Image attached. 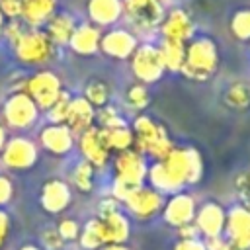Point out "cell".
<instances>
[{"mask_svg": "<svg viewBox=\"0 0 250 250\" xmlns=\"http://www.w3.org/2000/svg\"><path fill=\"white\" fill-rule=\"evenodd\" d=\"M6 141H8V133H6V127L0 123V152H2V148L6 145Z\"/></svg>", "mask_w": 250, "mask_h": 250, "instance_id": "f6af8a7d", "label": "cell"}, {"mask_svg": "<svg viewBox=\"0 0 250 250\" xmlns=\"http://www.w3.org/2000/svg\"><path fill=\"white\" fill-rule=\"evenodd\" d=\"M18 250H43V248H41V246H37V244H31V242H27V244L20 246Z\"/></svg>", "mask_w": 250, "mask_h": 250, "instance_id": "bcb514c9", "label": "cell"}, {"mask_svg": "<svg viewBox=\"0 0 250 250\" xmlns=\"http://www.w3.org/2000/svg\"><path fill=\"white\" fill-rule=\"evenodd\" d=\"M104 133H105V141H107L109 150H115V154L129 150L135 145V137H133V131L129 125L115 127V129H104Z\"/></svg>", "mask_w": 250, "mask_h": 250, "instance_id": "4316f807", "label": "cell"}, {"mask_svg": "<svg viewBox=\"0 0 250 250\" xmlns=\"http://www.w3.org/2000/svg\"><path fill=\"white\" fill-rule=\"evenodd\" d=\"M70 94L66 90L61 92V96L57 98V102L47 109V117H49V123H55V125H64L66 121V113H68V105H70Z\"/></svg>", "mask_w": 250, "mask_h": 250, "instance_id": "1f68e13d", "label": "cell"}, {"mask_svg": "<svg viewBox=\"0 0 250 250\" xmlns=\"http://www.w3.org/2000/svg\"><path fill=\"white\" fill-rule=\"evenodd\" d=\"M225 102L234 109H244L250 105V90L244 84H232L225 92Z\"/></svg>", "mask_w": 250, "mask_h": 250, "instance_id": "836d02e7", "label": "cell"}, {"mask_svg": "<svg viewBox=\"0 0 250 250\" xmlns=\"http://www.w3.org/2000/svg\"><path fill=\"white\" fill-rule=\"evenodd\" d=\"M25 92L29 94V98L35 102V105L39 107V111H47L57 98L62 92V82L61 78L51 72V70H39L33 76L27 78L25 82Z\"/></svg>", "mask_w": 250, "mask_h": 250, "instance_id": "30bf717a", "label": "cell"}, {"mask_svg": "<svg viewBox=\"0 0 250 250\" xmlns=\"http://www.w3.org/2000/svg\"><path fill=\"white\" fill-rule=\"evenodd\" d=\"M57 230L61 234V238L64 242H72V240H78V234H80V225L74 221V219H62L59 225H57Z\"/></svg>", "mask_w": 250, "mask_h": 250, "instance_id": "8d00e7d4", "label": "cell"}, {"mask_svg": "<svg viewBox=\"0 0 250 250\" xmlns=\"http://www.w3.org/2000/svg\"><path fill=\"white\" fill-rule=\"evenodd\" d=\"M37 156H39L37 145L29 137H23V135L8 137L0 152L2 164L10 170H29L35 166Z\"/></svg>", "mask_w": 250, "mask_h": 250, "instance_id": "9c48e42d", "label": "cell"}, {"mask_svg": "<svg viewBox=\"0 0 250 250\" xmlns=\"http://www.w3.org/2000/svg\"><path fill=\"white\" fill-rule=\"evenodd\" d=\"M172 250H207V244L201 238H180Z\"/></svg>", "mask_w": 250, "mask_h": 250, "instance_id": "60d3db41", "label": "cell"}, {"mask_svg": "<svg viewBox=\"0 0 250 250\" xmlns=\"http://www.w3.org/2000/svg\"><path fill=\"white\" fill-rule=\"evenodd\" d=\"M37 117H39V107L25 90H16L6 98L2 105V119L10 129L25 131L37 121Z\"/></svg>", "mask_w": 250, "mask_h": 250, "instance_id": "52a82bcc", "label": "cell"}, {"mask_svg": "<svg viewBox=\"0 0 250 250\" xmlns=\"http://www.w3.org/2000/svg\"><path fill=\"white\" fill-rule=\"evenodd\" d=\"M137 47H139L137 35L125 27H111L105 33H102L100 51L111 59H119V61L131 59Z\"/></svg>", "mask_w": 250, "mask_h": 250, "instance_id": "2e32d148", "label": "cell"}, {"mask_svg": "<svg viewBox=\"0 0 250 250\" xmlns=\"http://www.w3.org/2000/svg\"><path fill=\"white\" fill-rule=\"evenodd\" d=\"M131 236V223L119 209L105 215H96L80 227L78 242L84 250H100L105 244H125Z\"/></svg>", "mask_w": 250, "mask_h": 250, "instance_id": "7a4b0ae2", "label": "cell"}, {"mask_svg": "<svg viewBox=\"0 0 250 250\" xmlns=\"http://www.w3.org/2000/svg\"><path fill=\"white\" fill-rule=\"evenodd\" d=\"M74 29H76V20L66 12H55L45 23V33L55 47L68 45Z\"/></svg>", "mask_w": 250, "mask_h": 250, "instance_id": "d4e9b609", "label": "cell"}, {"mask_svg": "<svg viewBox=\"0 0 250 250\" xmlns=\"http://www.w3.org/2000/svg\"><path fill=\"white\" fill-rule=\"evenodd\" d=\"M88 18L90 23L102 27H109L117 23L123 16V0H88Z\"/></svg>", "mask_w": 250, "mask_h": 250, "instance_id": "603a6c76", "label": "cell"}, {"mask_svg": "<svg viewBox=\"0 0 250 250\" xmlns=\"http://www.w3.org/2000/svg\"><path fill=\"white\" fill-rule=\"evenodd\" d=\"M72 186L78 191H90L94 188V166L86 160H80L72 168Z\"/></svg>", "mask_w": 250, "mask_h": 250, "instance_id": "f1b7e54d", "label": "cell"}, {"mask_svg": "<svg viewBox=\"0 0 250 250\" xmlns=\"http://www.w3.org/2000/svg\"><path fill=\"white\" fill-rule=\"evenodd\" d=\"M123 16L137 29H154L164 18L160 0H123Z\"/></svg>", "mask_w": 250, "mask_h": 250, "instance_id": "8fae6325", "label": "cell"}, {"mask_svg": "<svg viewBox=\"0 0 250 250\" xmlns=\"http://www.w3.org/2000/svg\"><path fill=\"white\" fill-rule=\"evenodd\" d=\"M25 29H27V25H25V23H23L20 18H18V20H10V21L4 25L2 35H4V37H6V39L12 43V45H14V43H16V41H18V39L23 35V31H25Z\"/></svg>", "mask_w": 250, "mask_h": 250, "instance_id": "74e56055", "label": "cell"}, {"mask_svg": "<svg viewBox=\"0 0 250 250\" xmlns=\"http://www.w3.org/2000/svg\"><path fill=\"white\" fill-rule=\"evenodd\" d=\"M158 49H160V57L164 62V70L180 72V68L184 64V57H186V45L178 43V41H164L162 39Z\"/></svg>", "mask_w": 250, "mask_h": 250, "instance_id": "484cf974", "label": "cell"}, {"mask_svg": "<svg viewBox=\"0 0 250 250\" xmlns=\"http://www.w3.org/2000/svg\"><path fill=\"white\" fill-rule=\"evenodd\" d=\"M131 72L141 84H154L164 74V62L158 45L143 43L131 55Z\"/></svg>", "mask_w": 250, "mask_h": 250, "instance_id": "ba28073f", "label": "cell"}, {"mask_svg": "<svg viewBox=\"0 0 250 250\" xmlns=\"http://www.w3.org/2000/svg\"><path fill=\"white\" fill-rule=\"evenodd\" d=\"M96 121V109L86 102V98H72L70 105H68V113H66V121L64 125L70 129V133L82 135L84 131H88L90 127H94Z\"/></svg>", "mask_w": 250, "mask_h": 250, "instance_id": "7402d4cb", "label": "cell"}, {"mask_svg": "<svg viewBox=\"0 0 250 250\" xmlns=\"http://www.w3.org/2000/svg\"><path fill=\"white\" fill-rule=\"evenodd\" d=\"M39 242L43 250H61L64 246V240L61 238L57 227H49L39 234Z\"/></svg>", "mask_w": 250, "mask_h": 250, "instance_id": "e575fe53", "label": "cell"}, {"mask_svg": "<svg viewBox=\"0 0 250 250\" xmlns=\"http://www.w3.org/2000/svg\"><path fill=\"white\" fill-rule=\"evenodd\" d=\"M96 121H98V127L100 129H115V127L127 125V121L121 117V113L111 104L96 109Z\"/></svg>", "mask_w": 250, "mask_h": 250, "instance_id": "4dcf8cb0", "label": "cell"}, {"mask_svg": "<svg viewBox=\"0 0 250 250\" xmlns=\"http://www.w3.org/2000/svg\"><path fill=\"white\" fill-rule=\"evenodd\" d=\"M127 104L133 107V109H145L148 104H150V92L146 88V84H141V82H135L127 88Z\"/></svg>", "mask_w": 250, "mask_h": 250, "instance_id": "d6a6232c", "label": "cell"}, {"mask_svg": "<svg viewBox=\"0 0 250 250\" xmlns=\"http://www.w3.org/2000/svg\"><path fill=\"white\" fill-rule=\"evenodd\" d=\"M100 41H102V29L90 21H84L76 25L68 41V47L72 53L80 57H94L96 53H100Z\"/></svg>", "mask_w": 250, "mask_h": 250, "instance_id": "44dd1931", "label": "cell"}, {"mask_svg": "<svg viewBox=\"0 0 250 250\" xmlns=\"http://www.w3.org/2000/svg\"><path fill=\"white\" fill-rule=\"evenodd\" d=\"M109 96H111L109 86L104 80H90L86 84V88H84V98L94 109H100V107L107 105L109 104Z\"/></svg>", "mask_w": 250, "mask_h": 250, "instance_id": "83f0119b", "label": "cell"}, {"mask_svg": "<svg viewBox=\"0 0 250 250\" xmlns=\"http://www.w3.org/2000/svg\"><path fill=\"white\" fill-rule=\"evenodd\" d=\"M158 27L164 41H178L186 45L195 37V23L182 8H172L168 14H164Z\"/></svg>", "mask_w": 250, "mask_h": 250, "instance_id": "9a60e30c", "label": "cell"}, {"mask_svg": "<svg viewBox=\"0 0 250 250\" xmlns=\"http://www.w3.org/2000/svg\"><path fill=\"white\" fill-rule=\"evenodd\" d=\"M178 234H180V238H197V229H195V225L193 223H189V225H184V227H180L178 229Z\"/></svg>", "mask_w": 250, "mask_h": 250, "instance_id": "7bdbcfd3", "label": "cell"}, {"mask_svg": "<svg viewBox=\"0 0 250 250\" xmlns=\"http://www.w3.org/2000/svg\"><path fill=\"white\" fill-rule=\"evenodd\" d=\"M78 146L86 162L94 168H104L109 160V146L105 141V133L100 127H90L82 135H78Z\"/></svg>", "mask_w": 250, "mask_h": 250, "instance_id": "e0dca14e", "label": "cell"}, {"mask_svg": "<svg viewBox=\"0 0 250 250\" xmlns=\"http://www.w3.org/2000/svg\"><path fill=\"white\" fill-rule=\"evenodd\" d=\"M148 172L146 156L135 148L117 152L113 158V182H111V197L123 203V199L137 188L145 186Z\"/></svg>", "mask_w": 250, "mask_h": 250, "instance_id": "3957f363", "label": "cell"}, {"mask_svg": "<svg viewBox=\"0 0 250 250\" xmlns=\"http://www.w3.org/2000/svg\"><path fill=\"white\" fill-rule=\"evenodd\" d=\"M234 189L238 193L240 205H244L246 209H250V170H246V172H242V174L236 176Z\"/></svg>", "mask_w": 250, "mask_h": 250, "instance_id": "d590c367", "label": "cell"}, {"mask_svg": "<svg viewBox=\"0 0 250 250\" xmlns=\"http://www.w3.org/2000/svg\"><path fill=\"white\" fill-rule=\"evenodd\" d=\"M4 25H6V16L0 12V35H2V31H4Z\"/></svg>", "mask_w": 250, "mask_h": 250, "instance_id": "7dc6e473", "label": "cell"}, {"mask_svg": "<svg viewBox=\"0 0 250 250\" xmlns=\"http://www.w3.org/2000/svg\"><path fill=\"white\" fill-rule=\"evenodd\" d=\"M164 201L166 199L160 191L152 189L150 186H141L123 199V205L137 219H152L154 215L162 213Z\"/></svg>", "mask_w": 250, "mask_h": 250, "instance_id": "7c38bea8", "label": "cell"}, {"mask_svg": "<svg viewBox=\"0 0 250 250\" xmlns=\"http://www.w3.org/2000/svg\"><path fill=\"white\" fill-rule=\"evenodd\" d=\"M225 221H227V211L217 201H205L201 207H197L195 217H193V225L197 232L203 234L207 240L223 238Z\"/></svg>", "mask_w": 250, "mask_h": 250, "instance_id": "5bb4252c", "label": "cell"}, {"mask_svg": "<svg viewBox=\"0 0 250 250\" xmlns=\"http://www.w3.org/2000/svg\"><path fill=\"white\" fill-rule=\"evenodd\" d=\"M39 203L41 207L51 213V215H59L62 211H66V207L72 203V189L70 184L61 180V178H51L41 186V193H39Z\"/></svg>", "mask_w": 250, "mask_h": 250, "instance_id": "ac0fdd59", "label": "cell"}, {"mask_svg": "<svg viewBox=\"0 0 250 250\" xmlns=\"http://www.w3.org/2000/svg\"><path fill=\"white\" fill-rule=\"evenodd\" d=\"M223 236L227 244L238 250H250V209L244 205L230 207L227 211Z\"/></svg>", "mask_w": 250, "mask_h": 250, "instance_id": "4fadbf2b", "label": "cell"}, {"mask_svg": "<svg viewBox=\"0 0 250 250\" xmlns=\"http://www.w3.org/2000/svg\"><path fill=\"white\" fill-rule=\"evenodd\" d=\"M230 33L238 41H250V8H240L230 18Z\"/></svg>", "mask_w": 250, "mask_h": 250, "instance_id": "f546056e", "label": "cell"}, {"mask_svg": "<svg viewBox=\"0 0 250 250\" xmlns=\"http://www.w3.org/2000/svg\"><path fill=\"white\" fill-rule=\"evenodd\" d=\"M203 176L201 154L191 146H174L164 160L148 166V186L162 195L182 191L189 184H197Z\"/></svg>", "mask_w": 250, "mask_h": 250, "instance_id": "6da1fadb", "label": "cell"}, {"mask_svg": "<svg viewBox=\"0 0 250 250\" xmlns=\"http://www.w3.org/2000/svg\"><path fill=\"white\" fill-rule=\"evenodd\" d=\"M219 68V49L211 37H193L186 43V57L180 72L195 82L209 80Z\"/></svg>", "mask_w": 250, "mask_h": 250, "instance_id": "277c9868", "label": "cell"}, {"mask_svg": "<svg viewBox=\"0 0 250 250\" xmlns=\"http://www.w3.org/2000/svg\"><path fill=\"white\" fill-rule=\"evenodd\" d=\"M100 250H131L127 244H105V246H102Z\"/></svg>", "mask_w": 250, "mask_h": 250, "instance_id": "ee69618b", "label": "cell"}, {"mask_svg": "<svg viewBox=\"0 0 250 250\" xmlns=\"http://www.w3.org/2000/svg\"><path fill=\"white\" fill-rule=\"evenodd\" d=\"M195 211H197L195 199H193L189 193H184V191L172 193V195L164 201V207H162L164 221H166L170 227H176V229L193 223Z\"/></svg>", "mask_w": 250, "mask_h": 250, "instance_id": "d6986e66", "label": "cell"}, {"mask_svg": "<svg viewBox=\"0 0 250 250\" xmlns=\"http://www.w3.org/2000/svg\"><path fill=\"white\" fill-rule=\"evenodd\" d=\"M39 145L55 154V156H62V154H68L74 146V135L70 133V129L66 125H55V123H49L41 129L39 133Z\"/></svg>", "mask_w": 250, "mask_h": 250, "instance_id": "ffe728a7", "label": "cell"}, {"mask_svg": "<svg viewBox=\"0 0 250 250\" xmlns=\"http://www.w3.org/2000/svg\"><path fill=\"white\" fill-rule=\"evenodd\" d=\"M131 131L135 137L133 148L145 156H152L154 160H164L170 154V150L174 148L166 127L160 125L158 121H154L150 115L141 113L139 117H135Z\"/></svg>", "mask_w": 250, "mask_h": 250, "instance_id": "5b68a950", "label": "cell"}, {"mask_svg": "<svg viewBox=\"0 0 250 250\" xmlns=\"http://www.w3.org/2000/svg\"><path fill=\"white\" fill-rule=\"evenodd\" d=\"M12 197H14V184H12V180L8 176L0 174V207L10 203Z\"/></svg>", "mask_w": 250, "mask_h": 250, "instance_id": "ab89813d", "label": "cell"}, {"mask_svg": "<svg viewBox=\"0 0 250 250\" xmlns=\"http://www.w3.org/2000/svg\"><path fill=\"white\" fill-rule=\"evenodd\" d=\"M12 47H14L16 59L25 66H39L47 62L55 51V45L49 41L47 33L35 27H27Z\"/></svg>", "mask_w": 250, "mask_h": 250, "instance_id": "8992f818", "label": "cell"}, {"mask_svg": "<svg viewBox=\"0 0 250 250\" xmlns=\"http://www.w3.org/2000/svg\"><path fill=\"white\" fill-rule=\"evenodd\" d=\"M10 227H12V219H10L8 211H4L0 207V250H2V246L8 238V234H10Z\"/></svg>", "mask_w": 250, "mask_h": 250, "instance_id": "b9f144b4", "label": "cell"}, {"mask_svg": "<svg viewBox=\"0 0 250 250\" xmlns=\"http://www.w3.org/2000/svg\"><path fill=\"white\" fill-rule=\"evenodd\" d=\"M21 2L23 0H0V12L6 20H18L21 16Z\"/></svg>", "mask_w": 250, "mask_h": 250, "instance_id": "f35d334b", "label": "cell"}, {"mask_svg": "<svg viewBox=\"0 0 250 250\" xmlns=\"http://www.w3.org/2000/svg\"><path fill=\"white\" fill-rule=\"evenodd\" d=\"M57 4L59 0H23L20 20L27 27L39 29V25H45L49 18L57 12Z\"/></svg>", "mask_w": 250, "mask_h": 250, "instance_id": "cb8c5ba5", "label": "cell"}]
</instances>
